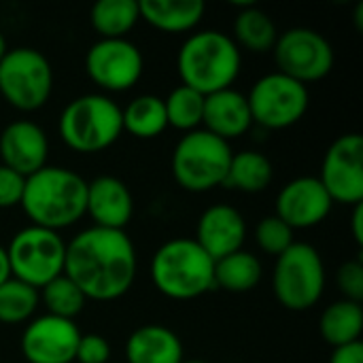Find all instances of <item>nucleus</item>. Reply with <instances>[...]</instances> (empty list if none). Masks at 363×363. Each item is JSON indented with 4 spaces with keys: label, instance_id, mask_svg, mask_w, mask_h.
<instances>
[{
    "label": "nucleus",
    "instance_id": "obj_26",
    "mask_svg": "<svg viewBox=\"0 0 363 363\" xmlns=\"http://www.w3.org/2000/svg\"><path fill=\"white\" fill-rule=\"evenodd\" d=\"M264 268L255 253L236 251L215 262V287H221L230 294H249L262 281Z\"/></svg>",
    "mask_w": 363,
    "mask_h": 363
},
{
    "label": "nucleus",
    "instance_id": "obj_18",
    "mask_svg": "<svg viewBox=\"0 0 363 363\" xmlns=\"http://www.w3.org/2000/svg\"><path fill=\"white\" fill-rule=\"evenodd\" d=\"M85 215L96 228L125 230L134 215V196L121 179L100 174L87 181Z\"/></svg>",
    "mask_w": 363,
    "mask_h": 363
},
{
    "label": "nucleus",
    "instance_id": "obj_28",
    "mask_svg": "<svg viewBox=\"0 0 363 363\" xmlns=\"http://www.w3.org/2000/svg\"><path fill=\"white\" fill-rule=\"evenodd\" d=\"M38 304H40L38 289L13 277L0 285V323L4 325L28 323L30 319H34Z\"/></svg>",
    "mask_w": 363,
    "mask_h": 363
},
{
    "label": "nucleus",
    "instance_id": "obj_5",
    "mask_svg": "<svg viewBox=\"0 0 363 363\" xmlns=\"http://www.w3.org/2000/svg\"><path fill=\"white\" fill-rule=\"evenodd\" d=\"M57 130L68 149L100 153L123 134L121 106L102 91L77 96L62 108Z\"/></svg>",
    "mask_w": 363,
    "mask_h": 363
},
{
    "label": "nucleus",
    "instance_id": "obj_2",
    "mask_svg": "<svg viewBox=\"0 0 363 363\" xmlns=\"http://www.w3.org/2000/svg\"><path fill=\"white\" fill-rule=\"evenodd\" d=\"M87 181L70 168L45 166L30 174L23 185L21 208L30 225L53 232L66 230L85 217Z\"/></svg>",
    "mask_w": 363,
    "mask_h": 363
},
{
    "label": "nucleus",
    "instance_id": "obj_9",
    "mask_svg": "<svg viewBox=\"0 0 363 363\" xmlns=\"http://www.w3.org/2000/svg\"><path fill=\"white\" fill-rule=\"evenodd\" d=\"M53 91V68L34 47H15L0 60V98L21 113L43 108Z\"/></svg>",
    "mask_w": 363,
    "mask_h": 363
},
{
    "label": "nucleus",
    "instance_id": "obj_38",
    "mask_svg": "<svg viewBox=\"0 0 363 363\" xmlns=\"http://www.w3.org/2000/svg\"><path fill=\"white\" fill-rule=\"evenodd\" d=\"M355 23H357V30H363V2H357V9H355Z\"/></svg>",
    "mask_w": 363,
    "mask_h": 363
},
{
    "label": "nucleus",
    "instance_id": "obj_30",
    "mask_svg": "<svg viewBox=\"0 0 363 363\" xmlns=\"http://www.w3.org/2000/svg\"><path fill=\"white\" fill-rule=\"evenodd\" d=\"M38 294H40L43 306L47 308V315L68 319V321H74L87 304V298L83 296V291L66 274H60L57 279L47 283L43 289H38Z\"/></svg>",
    "mask_w": 363,
    "mask_h": 363
},
{
    "label": "nucleus",
    "instance_id": "obj_20",
    "mask_svg": "<svg viewBox=\"0 0 363 363\" xmlns=\"http://www.w3.org/2000/svg\"><path fill=\"white\" fill-rule=\"evenodd\" d=\"M185 349L179 334L160 323L136 328L125 340L128 363H181Z\"/></svg>",
    "mask_w": 363,
    "mask_h": 363
},
{
    "label": "nucleus",
    "instance_id": "obj_37",
    "mask_svg": "<svg viewBox=\"0 0 363 363\" xmlns=\"http://www.w3.org/2000/svg\"><path fill=\"white\" fill-rule=\"evenodd\" d=\"M11 279V270H9V259H6V249L0 245V285Z\"/></svg>",
    "mask_w": 363,
    "mask_h": 363
},
{
    "label": "nucleus",
    "instance_id": "obj_36",
    "mask_svg": "<svg viewBox=\"0 0 363 363\" xmlns=\"http://www.w3.org/2000/svg\"><path fill=\"white\" fill-rule=\"evenodd\" d=\"M351 232L353 238L357 242V247H363V202L353 206V215H351Z\"/></svg>",
    "mask_w": 363,
    "mask_h": 363
},
{
    "label": "nucleus",
    "instance_id": "obj_14",
    "mask_svg": "<svg viewBox=\"0 0 363 363\" xmlns=\"http://www.w3.org/2000/svg\"><path fill=\"white\" fill-rule=\"evenodd\" d=\"M79 338L74 321L45 313L28 321L19 347L28 363H72Z\"/></svg>",
    "mask_w": 363,
    "mask_h": 363
},
{
    "label": "nucleus",
    "instance_id": "obj_3",
    "mask_svg": "<svg viewBox=\"0 0 363 363\" xmlns=\"http://www.w3.org/2000/svg\"><path fill=\"white\" fill-rule=\"evenodd\" d=\"M242 51L221 30H194L177 53L181 85L202 96L228 89L240 74Z\"/></svg>",
    "mask_w": 363,
    "mask_h": 363
},
{
    "label": "nucleus",
    "instance_id": "obj_8",
    "mask_svg": "<svg viewBox=\"0 0 363 363\" xmlns=\"http://www.w3.org/2000/svg\"><path fill=\"white\" fill-rule=\"evenodd\" d=\"M4 249L11 277L34 289H43L47 283L64 274L66 240L60 232L26 225L13 234Z\"/></svg>",
    "mask_w": 363,
    "mask_h": 363
},
{
    "label": "nucleus",
    "instance_id": "obj_1",
    "mask_svg": "<svg viewBox=\"0 0 363 363\" xmlns=\"http://www.w3.org/2000/svg\"><path fill=\"white\" fill-rule=\"evenodd\" d=\"M136 270V247L125 230L89 225L66 242L64 274L87 300H119L132 289Z\"/></svg>",
    "mask_w": 363,
    "mask_h": 363
},
{
    "label": "nucleus",
    "instance_id": "obj_25",
    "mask_svg": "<svg viewBox=\"0 0 363 363\" xmlns=\"http://www.w3.org/2000/svg\"><path fill=\"white\" fill-rule=\"evenodd\" d=\"M121 121H123V132H128L134 138L140 140L157 138L168 128L164 98L155 94H143L132 98L121 108Z\"/></svg>",
    "mask_w": 363,
    "mask_h": 363
},
{
    "label": "nucleus",
    "instance_id": "obj_13",
    "mask_svg": "<svg viewBox=\"0 0 363 363\" xmlns=\"http://www.w3.org/2000/svg\"><path fill=\"white\" fill-rule=\"evenodd\" d=\"M317 179L334 204H362L363 138L359 132L342 134L328 147Z\"/></svg>",
    "mask_w": 363,
    "mask_h": 363
},
{
    "label": "nucleus",
    "instance_id": "obj_4",
    "mask_svg": "<svg viewBox=\"0 0 363 363\" xmlns=\"http://www.w3.org/2000/svg\"><path fill=\"white\" fill-rule=\"evenodd\" d=\"M149 277L162 296L187 302L215 287V262L194 238H170L153 253Z\"/></svg>",
    "mask_w": 363,
    "mask_h": 363
},
{
    "label": "nucleus",
    "instance_id": "obj_24",
    "mask_svg": "<svg viewBox=\"0 0 363 363\" xmlns=\"http://www.w3.org/2000/svg\"><path fill=\"white\" fill-rule=\"evenodd\" d=\"M272 179H274L272 162L262 151L247 149L240 153H232V162L223 187L242 194H259L270 187Z\"/></svg>",
    "mask_w": 363,
    "mask_h": 363
},
{
    "label": "nucleus",
    "instance_id": "obj_11",
    "mask_svg": "<svg viewBox=\"0 0 363 363\" xmlns=\"http://www.w3.org/2000/svg\"><path fill=\"white\" fill-rule=\"evenodd\" d=\"M277 70L308 85L325 79L336 62L332 43L319 30L298 26L279 34L272 49Z\"/></svg>",
    "mask_w": 363,
    "mask_h": 363
},
{
    "label": "nucleus",
    "instance_id": "obj_19",
    "mask_svg": "<svg viewBox=\"0 0 363 363\" xmlns=\"http://www.w3.org/2000/svg\"><path fill=\"white\" fill-rule=\"evenodd\" d=\"M253 125L247 96L234 87L204 96L202 130L230 143L240 138Z\"/></svg>",
    "mask_w": 363,
    "mask_h": 363
},
{
    "label": "nucleus",
    "instance_id": "obj_40",
    "mask_svg": "<svg viewBox=\"0 0 363 363\" xmlns=\"http://www.w3.org/2000/svg\"><path fill=\"white\" fill-rule=\"evenodd\" d=\"M181 363H206V362H202V359H183Z\"/></svg>",
    "mask_w": 363,
    "mask_h": 363
},
{
    "label": "nucleus",
    "instance_id": "obj_33",
    "mask_svg": "<svg viewBox=\"0 0 363 363\" xmlns=\"http://www.w3.org/2000/svg\"><path fill=\"white\" fill-rule=\"evenodd\" d=\"M74 362L79 363H108L111 362V345L100 334H81Z\"/></svg>",
    "mask_w": 363,
    "mask_h": 363
},
{
    "label": "nucleus",
    "instance_id": "obj_31",
    "mask_svg": "<svg viewBox=\"0 0 363 363\" xmlns=\"http://www.w3.org/2000/svg\"><path fill=\"white\" fill-rule=\"evenodd\" d=\"M255 245L268 253V255H274L279 257L281 253H285L296 240H294V230L283 221L279 219L277 215H268L264 217L257 225H255Z\"/></svg>",
    "mask_w": 363,
    "mask_h": 363
},
{
    "label": "nucleus",
    "instance_id": "obj_27",
    "mask_svg": "<svg viewBox=\"0 0 363 363\" xmlns=\"http://www.w3.org/2000/svg\"><path fill=\"white\" fill-rule=\"evenodd\" d=\"M138 21V0H98L89 11V23L100 38H125Z\"/></svg>",
    "mask_w": 363,
    "mask_h": 363
},
{
    "label": "nucleus",
    "instance_id": "obj_41",
    "mask_svg": "<svg viewBox=\"0 0 363 363\" xmlns=\"http://www.w3.org/2000/svg\"><path fill=\"white\" fill-rule=\"evenodd\" d=\"M108 363H113V362H108Z\"/></svg>",
    "mask_w": 363,
    "mask_h": 363
},
{
    "label": "nucleus",
    "instance_id": "obj_7",
    "mask_svg": "<svg viewBox=\"0 0 363 363\" xmlns=\"http://www.w3.org/2000/svg\"><path fill=\"white\" fill-rule=\"evenodd\" d=\"M325 264L308 242H294L274 262L272 291L281 306L294 313L311 311L325 291Z\"/></svg>",
    "mask_w": 363,
    "mask_h": 363
},
{
    "label": "nucleus",
    "instance_id": "obj_6",
    "mask_svg": "<svg viewBox=\"0 0 363 363\" xmlns=\"http://www.w3.org/2000/svg\"><path fill=\"white\" fill-rule=\"evenodd\" d=\"M232 153L230 143L200 128L179 138L172 149L170 170L185 191L206 194L215 187H223Z\"/></svg>",
    "mask_w": 363,
    "mask_h": 363
},
{
    "label": "nucleus",
    "instance_id": "obj_10",
    "mask_svg": "<svg viewBox=\"0 0 363 363\" xmlns=\"http://www.w3.org/2000/svg\"><path fill=\"white\" fill-rule=\"evenodd\" d=\"M253 123L266 130H285L296 125L308 111V85L274 70L259 77L247 94Z\"/></svg>",
    "mask_w": 363,
    "mask_h": 363
},
{
    "label": "nucleus",
    "instance_id": "obj_34",
    "mask_svg": "<svg viewBox=\"0 0 363 363\" xmlns=\"http://www.w3.org/2000/svg\"><path fill=\"white\" fill-rule=\"evenodd\" d=\"M26 179L15 170L0 164V211L15 208L21 204Z\"/></svg>",
    "mask_w": 363,
    "mask_h": 363
},
{
    "label": "nucleus",
    "instance_id": "obj_22",
    "mask_svg": "<svg viewBox=\"0 0 363 363\" xmlns=\"http://www.w3.org/2000/svg\"><path fill=\"white\" fill-rule=\"evenodd\" d=\"M319 334L332 349L359 342L363 334V306L345 298L332 302L319 317Z\"/></svg>",
    "mask_w": 363,
    "mask_h": 363
},
{
    "label": "nucleus",
    "instance_id": "obj_16",
    "mask_svg": "<svg viewBox=\"0 0 363 363\" xmlns=\"http://www.w3.org/2000/svg\"><path fill=\"white\" fill-rule=\"evenodd\" d=\"M49 136L32 119H15L0 132V164L23 179L47 166Z\"/></svg>",
    "mask_w": 363,
    "mask_h": 363
},
{
    "label": "nucleus",
    "instance_id": "obj_15",
    "mask_svg": "<svg viewBox=\"0 0 363 363\" xmlns=\"http://www.w3.org/2000/svg\"><path fill=\"white\" fill-rule=\"evenodd\" d=\"M332 198L317 177H296L285 183L274 202V215L294 232L319 225L332 213Z\"/></svg>",
    "mask_w": 363,
    "mask_h": 363
},
{
    "label": "nucleus",
    "instance_id": "obj_35",
    "mask_svg": "<svg viewBox=\"0 0 363 363\" xmlns=\"http://www.w3.org/2000/svg\"><path fill=\"white\" fill-rule=\"evenodd\" d=\"M330 363H363V345L359 342H353V345H347V347H338L334 349Z\"/></svg>",
    "mask_w": 363,
    "mask_h": 363
},
{
    "label": "nucleus",
    "instance_id": "obj_21",
    "mask_svg": "<svg viewBox=\"0 0 363 363\" xmlns=\"http://www.w3.org/2000/svg\"><path fill=\"white\" fill-rule=\"evenodd\" d=\"M140 19L168 34L194 32L206 13L202 0H138Z\"/></svg>",
    "mask_w": 363,
    "mask_h": 363
},
{
    "label": "nucleus",
    "instance_id": "obj_17",
    "mask_svg": "<svg viewBox=\"0 0 363 363\" xmlns=\"http://www.w3.org/2000/svg\"><path fill=\"white\" fill-rule=\"evenodd\" d=\"M194 240L213 262H217L242 249L247 240V221L238 208L230 204H213L200 215Z\"/></svg>",
    "mask_w": 363,
    "mask_h": 363
},
{
    "label": "nucleus",
    "instance_id": "obj_12",
    "mask_svg": "<svg viewBox=\"0 0 363 363\" xmlns=\"http://www.w3.org/2000/svg\"><path fill=\"white\" fill-rule=\"evenodd\" d=\"M83 66L85 74L108 96L128 91L140 81L145 57L130 38H98L89 45Z\"/></svg>",
    "mask_w": 363,
    "mask_h": 363
},
{
    "label": "nucleus",
    "instance_id": "obj_32",
    "mask_svg": "<svg viewBox=\"0 0 363 363\" xmlns=\"http://www.w3.org/2000/svg\"><path fill=\"white\" fill-rule=\"evenodd\" d=\"M336 285L345 300L363 302V264L362 259H349L336 270Z\"/></svg>",
    "mask_w": 363,
    "mask_h": 363
},
{
    "label": "nucleus",
    "instance_id": "obj_39",
    "mask_svg": "<svg viewBox=\"0 0 363 363\" xmlns=\"http://www.w3.org/2000/svg\"><path fill=\"white\" fill-rule=\"evenodd\" d=\"M6 51H9V45H6V38H4V34H2V30H0V60L4 57Z\"/></svg>",
    "mask_w": 363,
    "mask_h": 363
},
{
    "label": "nucleus",
    "instance_id": "obj_29",
    "mask_svg": "<svg viewBox=\"0 0 363 363\" xmlns=\"http://www.w3.org/2000/svg\"><path fill=\"white\" fill-rule=\"evenodd\" d=\"M166 119L168 128L181 130L183 134L200 130L202 128V115H204V96L187 85H177L166 98Z\"/></svg>",
    "mask_w": 363,
    "mask_h": 363
},
{
    "label": "nucleus",
    "instance_id": "obj_23",
    "mask_svg": "<svg viewBox=\"0 0 363 363\" xmlns=\"http://www.w3.org/2000/svg\"><path fill=\"white\" fill-rule=\"evenodd\" d=\"M234 43L238 49L249 53H268L274 49L279 30L274 19L253 2L240 4V11L234 19Z\"/></svg>",
    "mask_w": 363,
    "mask_h": 363
}]
</instances>
